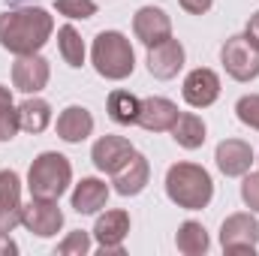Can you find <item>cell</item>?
Wrapping results in <instances>:
<instances>
[{"mask_svg":"<svg viewBox=\"0 0 259 256\" xmlns=\"http://www.w3.org/2000/svg\"><path fill=\"white\" fill-rule=\"evenodd\" d=\"M139 106H142V100H139L136 94L124 91V88L112 91V94H109V100H106L109 118H112L115 124H121V127H130V124H136V118H139Z\"/></svg>","mask_w":259,"mask_h":256,"instance_id":"cell-23","label":"cell"},{"mask_svg":"<svg viewBox=\"0 0 259 256\" xmlns=\"http://www.w3.org/2000/svg\"><path fill=\"white\" fill-rule=\"evenodd\" d=\"M6 106H12V91L0 84V109H6Z\"/></svg>","mask_w":259,"mask_h":256,"instance_id":"cell-33","label":"cell"},{"mask_svg":"<svg viewBox=\"0 0 259 256\" xmlns=\"http://www.w3.org/2000/svg\"><path fill=\"white\" fill-rule=\"evenodd\" d=\"M21 130V121H18V109L15 106H6L0 109V142H12Z\"/></svg>","mask_w":259,"mask_h":256,"instance_id":"cell-28","label":"cell"},{"mask_svg":"<svg viewBox=\"0 0 259 256\" xmlns=\"http://www.w3.org/2000/svg\"><path fill=\"white\" fill-rule=\"evenodd\" d=\"M220 247L229 256L238 253H256L259 247V220L253 211H235L223 220L220 226Z\"/></svg>","mask_w":259,"mask_h":256,"instance_id":"cell-6","label":"cell"},{"mask_svg":"<svg viewBox=\"0 0 259 256\" xmlns=\"http://www.w3.org/2000/svg\"><path fill=\"white\" fill-rule=\"evenodd\" d=\"M175 247L184 256H202L208 253L211 247V238H208V229L199 223V220H184L175 232Z\"/></svg>","mask_w":259,"mask_h":256,"instance_id":"cell-22","label":"cell"},{"mask_svg":"<svg viewBox=\"0 0 259 256\" xmlns=\"http://www.w3.org/2000/svg\"><path fill=\"white\" fill-rule=\"evenodd\" d=\"M178 3H181V9L190 12V15H205V12L214 6V0H178Z\"/></svg>","mask_w":259,"mask_h":256,"instance_id":"cell-30","label":"cell"},{"mask_svg":"<svg viewBox=\"0 0 259 256\" xmlns=\"http://www.w3.org/2000/svg\"><path fill=\"white\" fill-rule=\"evenodd\" d=\"M55 33V18L42 6H18L0 12V49L9 55H36Z\"/></svg>","mask_w":259,"mask_h":256,"instance_id":"cell-1","label":"cell"},{"mask_svg":"<svg viewBox=\"0 0 259 256\" xmlns=\"http://www.w3.org/2000/svg\"><path fill=\"white\" fill-rule=\"evenodd\" d=\"M220 64L229 78L247 84L259 75V46L247 33H235L220 46Z\"/></svg>","mask_w":259,"mask_h":256,"instance_id":"cell-5","label":"cell"},{"mask_svg":"<svg viewBox=\"0 0 259 256\" xmlns=\"http://www.w3.org/2000/svg\"><path fill=\"white\" fill-rule=\"evenodd\" d=\"M91 232H84V229H75V232H69L64 241L58 244V253L61 256H84L91 253Z\"/></svg>","mask_w":259,"mask_h":256,"instance_id":"cell-26","label":"cell"},{"mask_svg":"<svg viewBox=\"0 0 259 256\" xmlns=\"http://www.w3.org/2000/svg\"><path fill=\"white\" fill-rule=\"evenodd\" d=\"M109 184L103 178H81L75 187H72V211L75 214H100L109 202Z\"/></svg>","mask_w":259,"mask_h":256,"instance_id":"cell-18","label":"cell"},{"mask_svg":"<svg viewBox=\"0 0 259 256\" xmlns=\"http://www.w3.org/2000/svg\"><path fill=\"white\" fill-rule=\"evenodd\" d=\"M214 163L226 178H244L250 172V166L256 163V157L244 139H223L214 151Z\"/></svg>","mask_w":259,"mask_h":256,"instance_id":"cell-13","label":"cell"},{"mask_svg":"<svg viewBox=\"0 0 259 256\" xmlns=\"http://www.w3.org/2000/svg\"><path fill=\"white\" fill-rule=\"evenodd\" d=\"M241 202L259 214V172H247L244 181H241Z\"/></svg>","mask_w":259,"mask_h":256,"instance_id":"cell-29","label":"cell"},{"mask_svg":"<svg viewBox=\"0 0 259 256\" xmlns=\"http://www.w3.org/2000/svg\"><path fill=\"white\" fill-rule=\"evenodd\" d=\"M181 94H184V103L193 106V109H208L217 103L220 97V75L208 66H196L184 75V84H181Z\"/></svg>","mask_w":259,"mask_h":256,"instance_id":"cell-10","label":"cell"},{"mask_svg":"<svg viewBox=\"0 0 259 256\" xmlns=\"http://www.w3.org/2000/svg\"><path fill=\"white\" fill-rule=\"evenodd\" d=\"M166 196L184 211H202L214 199V178L199 163H175L166 172Z\"/></svg>","mask_w":259,"mask_h":256,"instance_id":"cell-2","label":"cell"},{"mask_svg":"<svg viewBox=\"0 0 259 256\" xmlns=\"http://www.w3.org/2000/svg\"><path fill=\"white\" fill-rule=\"evenodd\" d=\"M184 64H187V52H184V46L175 36H169V39H163V42L148 49V72L154 78H160V81L175 78L184 69Z\"/></svg>","mask_w":259,"mask_h":256,"instance_id":"cell-11","label":"cell"},{"mask_svg":"<svg viewBox=\"0 0 259 256\" xmlns=\"http://www.w3.org/2000/svg\"><path fill=\"white\" fill-rule=\"evenodd\" d=\"M91 64L97 69V75L109 81H124L136 69V52L121 30H103L97 33L91 46Z\"/></svg>","mask_w":259,"mask_h":256,"instance_id":"cell-3","label":"cell"},{"mask_svg":"<svg viewBox=\"0 0 259 256\" xmlns=\"http://www.w3.org/2000/svg\"><path fill=\"white\" fill-rule=\"evenodd\" d=\"M18 121H21V130L30 133V136H39L46 133L49 124H52V106L42 100V97H27L21 106H18Z\"/></svg>","mask_w":259,"mask_h":256,"instance_id":"cell-21","label":"cell"},{"mask_svg":"<svg viewBox=\"0 0 259 256\" xmlns=\"http://www.w3.org/2000/svg\"><path fill=\"white\" fill-rule=\"evenodd\" d=\"M244 33H247V36H250V39H253V42L259 46V9L253 12V15H250V21H247V27H244Z\"/></svg>","mask_w":259,"mask_h":256,"instance_id":"cell-32","label":"cell"},{"mask_svg":"<svg viewBox=\"0 0 259 256\" xmlns=\"http://www.w3.org/2000/svg\"><path fill=\"white\" fill-rule=\"evenodd\" d=\"M21 226L36 238H55L64 229V211L58 199H33L21 205Z\"/></svg>","mask_w":259,"mask_h":256,"instance_id":"cell-7","label":"cell"},{"mask_svg":"<svg viewBox=\"0 0 259 256\" xmlns=\"http://www.w3.org/2000/svg\"><path fill=\"white\" fill-rule=\"evenodd\" d=\"M55 9L58 15H64L69 21H84V18H94L97 15V3L94 0H55Z\"/></svg>","mask_w":259,"mask_h":256,"instance_id":"cell-25","label":"cell"},{"mask_svg":"<svg viewBox=\"0 0 259 256\" xmlns=\"http://www.w3.org/2000/svg\"><path fill=\"white\" fill-rule=\"evenodd\" d=\"M148 181H151V163L139 151L112 175V187H115V193H121V196H139V193L148 187Z\"/></svg>","mask_w":259,"mask_h":256,"instance_id":"cell-17","label":"cell"},{"mask_svg":"<svg viewBox=\"0 0 259 256\" xmlns=\"http://www.w3.org/2000/svg\"><path fill=\"white\" fill-rule=\"evenodd\" d=\"M91 235H94V241H97V247H100L103 256L106 253L121 256L124 253V238L130 235V214L121 211V208H112V211L100 214Z\"/></svg>","mask_w":259,"mask_h":256,"instance_id":"cell-8","label":"cell"},{"mask_svg":"<svg viewBox=\"0 0 259 256\" xmlns=\"http://www.w3.org/2000/svg\"><path fill=\"white\" fill-rule=\"evenodd\" d=\"M58 52H61V58H64L72 69L84 66V55H88V52H84L81 33H78L72 24H64V27L58 30Z\"/></svg>","mask_w":259,"mask_h":256,"instance_id":"cell-24","label":"cell"},{"mask_svg":"<svg viewBox=\"0 0 259 256\" xmlns=\"http://www.w3.org/2000/svg\"><path fill=\"white\" fill-rule=\"evenodd\" d=\"M18 253V244L9 238V232H0V256H15Z\"/></svg>","mask_w":259,"mask_h":256,"instance_id":"cell-31","label":"cell"},{"mask_svg":"<svg viewBox=\"0 0 259 256\" xmlns=\"http://www.w3.org/2000/svg\"><path fill=\"white\" fill-rule=\"evenodd\" d=\"M169 133H172L175 145L184 148V151H196V148H202L205 139H208V136H205V133H208L205 121H202L199 115H193V112H181L178 121H175V127L169 130Z\"/></svg>","mask_w":259,"mask_h":256,"instance_id":"cell-20","label":"cell"},{"mask_svg":"<svg viewBox=\"0 0 259 256\" xmlns=\"http://www.w3.org/2000/svg\"><path fill=\"white\" fill-rule=\"evenodd\" d=\"M235 115L244 127L259 130V94H244L238 103H235Z\"/></svg>","mask_w":259,"mask_h":256,"instance_id":"cell-27","label":"cell"},{"mask_svg":"<svg viewBox=\"0 0 259 256\" xmlns=\"http://www.w3.org/2000/svg\"><path fill=\"white\" fill-rule=\"evenodd\" d=\"M178 106L166 97H145L142 106H139V118L136 124L148 133H169L178 121Z\"/></svg>","mask_w":259,"mask_h":256,"instance_id":"cell-16","label":"cell"},{"mask_svg":"<svg viewBox=\"0 0 259 256\" xmlns=\"http://www.w3.org/2000/svg\"><path fill=\"white\" fill-rule=\"evenodd\" d=\"M58 136L64 139L66 145H81L91 133H94V115L84 106H66L64 112L58 115Z\"/></svg>","mask_w":259,"mask_h":256,"instance_id":"cell-19","label":"cell"},{"mask_svg":"<svg viewBox=\"0 0 259 256\" xmlns=\"http://www.w3.org/2000/svg\"><path fill=\"white\" fill-rule=\"evenodd\" d=\"M133 33H136V39L142 46L151 49V46H157V42L172 36V18L160 6H142L133 15Z\"/></svg>","mask_w":259,"mask_h":256,"instance_id":"cell-12","label":"cell"},{"mask_svg":"<svg viewBox=\"0 0 259 256\" xmlns=\"http://www.w3.org/2000/svg\"><path fill=\"white\" fill-rule=\"evenodd\" d=\"M49 78H52V66H49V61L39 52L15 58V64H12V88L15 91L33 97V94H39L49 84Z\"/></svg>","mask_w":259,"mask_h":256,"instance_id":"cell-9","label":"cell"},{"mask_svg":"<svg viewBox=\"0 0 259 256\" xmlns=\"http://www.w3.org/2000/svg\"><path fill=\"white\" fill-rule=\"evenodd\" d=\"M133 154H136V148L130 145V139H124V136H100L94 142V148H91L94 166L100 172H106V175H115Z\"/></svg>","mask_w":259,"mask_h":256,"instance_id":"cell-14","label":"cell"},{"mask_svg":"<svg viewBox=\"0 0 259 256\" xmlns=\"http://www.w3.org/2000/svg\"><path fill=\"white\" fill-rule=\"evenodd\" d=\"M72 184V166L64 154L42 151L27 169V190L33 199H61Z\"/></svg>","mask_w":259,"mask_h":256,"instance_id":"cell-4","label":"cell"},{"mask_svg":"<svg viewBox=\"0 0 259 256\" xmlns=\"http://www.w3.org/2000/svg\"><path fill=\"white\" fill-rule=\"evenodd\" d=\"M21 178L12 169H0V232H12L21 223Z\"/></svg>","mask_w":259,"mask_h":256,"instance_id":"cell-15","label":"cell"}]
</instances>
